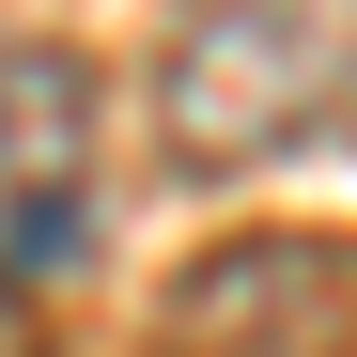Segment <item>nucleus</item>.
<instances>
[{
  "label": "nucleus",
  "instance_id": "nucleus-1",
  "mask_svg": "<svg viewBox=\"0 0 357 357\" xmlns=\"http://www.w3.org/2000/svg\"><path fill=\"white\" fill-rule=\"evenodd\" d=\"M342 109H357V0H187L155 47V155L202 187L311 155Z\"/></svg>",
  "mask_w": 357,
  "mask_h": 357
},
{
  "label": "nucleus",
  "instance_id": "nucleus-2",
  "mask_svg": "<svg viewBox=\"0 0 357 357\" xmlns=\"http://www.w3.org/2000/svg\"><path fill=\"white\" fill-rule=\"evenodd\" d=\"M140 357H357V249L342 233H218L155 295Z\"/></svg>",
  "mask_w": 357,
  "mask_h": 357
},
{
  "label": "nucleus",
  "instance_id": "nucleus-3",
  "mask_svg": "<svg viewBox=\"0 0 357 357\" xmlns=\"http://www.w3.org/2000/svg\"><path fill=\"white\" fill-rule=\"evenodd\" d=\"M93 155V63L78 47H0V218L63 202Z\"/></svg>",
  "mask_w": 357,
  "mask_h": 357
},
{
  "label": "nucleus",
  "instance_id": "nucleus-4",
  "mask_svg": "<svg viewBox=\"0 0 357 357\" xmlns=\"http://www.w3.org/2000/svg\"><path fill=\"white\" fill-rule=\"evenodd\" d=\"M78 233H93V202H78V187H63V202H31V218H0V295L47 280V264H78Z\"/></svg>",
  "mask_w": 357,
  "mask_h": 357
},
{
  "label": "nucleus",
  "instance_id": "nucleus-5",
  "mask_svg": "<svg viewBox=\"0 0 357 357\" xmlns=\"http://www.w3.org/2000/svg\"><path fill=\"white\" fill-rule=\"evenodd\" d=\"M0 357H47V342H31V311H16V295H0Z\"/></svg>",
  "mask_w": 357,
  "mask_h": 357
}]
</instances>
